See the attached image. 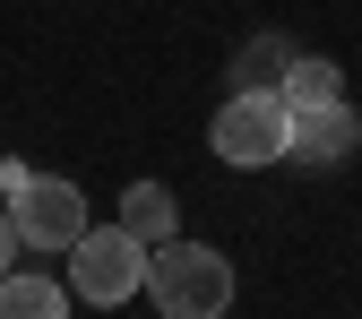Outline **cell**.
<instances>
[{
  "mask_svg": "<svg viewBox=\"0 0 362 319\" xmlns=\"http://www.w3.org/2000/svg\"><path fill=\"white\" fill-rule=\"evenodd\" d=\"M276 95H285L293 112H320V104H337V95H345V69H337V61L293 52V69H285V86H276Z\"/></svg>",
  "mask_w": 362,
  "mask_h": 319,
  "instance_id": "cell-8",
  "label": "cell"
},
{
  "mask_svg": "<svg viewBox=\"0 0 362 319\" xmlns=\"http://www.w3.org/2000/svg\"><path fill=\"white\" fill-rule=\"evenodd\" d=\"M285 69H293V43H285V35H259L250 52L233 61V86H259V95H276V86H285Z\"/></svg>",
  "mask_w": 362,
  "mask_h": 319,
  "instance_id": "cell-9",
  "label": "cell"
},
{
  "mask_svg": "<svg viewBox=\"0 0 362 319\" xmlns=\"http://www.w3.org/2000/svg\"><path fill=\"white\" fill-rule=\"evenodd\" d=\"M147 294H156L164 319H224L233 311V259L173 233V242L147 250Z\"/></svg>",
  "mask_w": 362,
  "mask_h": 319,
  "instance_id": "cell-1",
  "label": "cell"
},
{
  "mask_svg": "<svg viewBox=\"0 0 362 319\" xmlns=\"http://www.w3.org/2000/svg\"><path fill=\"white\" fill-rule=\"evenodd\" d=\"M129 294H147V242L129 233V224H86V233L69 242V302H129Z\"/></svg>",
  "mask_w": 362,
  "mask_h": 319,
  "instance_id": "cell-2",
  "label": "cell"
},
{
  "mask_svg": "<svg viewBox=\"0 0 362 319\" xmlns=\"http://www.w3.org/2000/svg\"><path fill=\"white\" fill-rule=\"evenodd\" d=\"M9 224H18L26 250H69L95 216H86V190H78V181H43V173H35L26 190L9 199Z\"/></svg>",
  "mask_w": 362,
  "mask_h": 319,
  "instance_id": "cell-4",
  "label": "cell"
},
{
  "mask_svg": "<svg viewBox=\"0 0 362 319\" xmlns=\"http://www.w3.org/2000/svg\"><path fill=\"white\" fill-rule=\"evenodd\" d=\"M121 224L156 250V242H173V233H181V207H173L164 181H129V190H121Z\"/></svg>",
  "mask_w": 362,
  "mask_h": 319,
  "instance_id": "cell-6",
  "label": "cell"
},
{
  "mask_svg": "<svg viewBox=\"0 0 362 319\" xmlns=\"http://www.w3.org/2000/svg\"><path fill=\"white\" fill-rule=\"evenodd\" d=\"M26 181H35V164H9V156H0V199H18Z\"/></svg>",
  "mask_w": 362,
  "mask_h": 319,
  "instance_id": "cell-11",
  "label": "cell"
},
{
  "mask_svg": "<svg viewBox=\"0 0 362 319\" xmlns=\"http://www.w3.org/2000/svg\"><path fill=\"white\" fill-rule=\"evenodd\" d=\"M0 319H69V285L61 277H0Z\"/></svg>",
  "mask_w": 362,
  "mask_h": 319,
  "instance_id": "cell-7",
  "label": "cell"
},
{
  "mask_svg": "<svg viewBox=\"0 0 362 319\" xmlns=\"http://www.w3.org/2000/svg\"><path fill=\"white\" fill-rule=\"evenodd\" d=\"M207 147H216V164H242V173L285 164V147H293V104L285 95H259V86H233V104L207 121Z\"/></svg>",
  "mask_w": 362,
  "mask_h": 319,
  "instance_id": "cell-3",
  "label": "cell"
},
{
  "mask_svg": "<svg viewBox=\"0 0 362 319\" xmlns=\"http://www.w3.org/2000/svg\"><path fill=\"white\" fill-rule=\"evenodd\" d=\"M362 147V112L337 95V104H320V112H293V147H285V164H310V173H320V164H345Z\"/></svg>",
  "mask_w": 362,
  "mask_h": 319,
  "instance_id": "cell-5",
  "label": "cell"
},
{
  "mask_svg": "<svg viewBox=\"0 0 362 319\" xmlns=\"http://www.w3.org/2000/svg\"><path fill=\"white\" fill-rule=\"evenodd\" d=\"M18 250H26V242H18V224H9V207H0V277H9V267H18Z\"/></svg>",
  "mask_w": 362,
  "mask_h": 319,
  "instance_id": "cell-10",
  "label": "cell"
}]
</instances>
